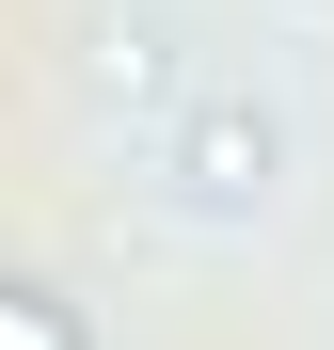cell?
Wrapping results in <instances>:
<instances>
[{
	"label": "cell",
	"mask_w": 334,
	"mask_h": 350,
	"mask_svg": "<svg viewBox=\"0 0 334 350\" xmlns=\"http://www.w3.org/2000/svg\"><path fill=\"white\" fill-rule=\"evenodd\" d=\"M0 350H80V319L48 303V286H16V271H0Z\"/></svg>",
	"instance_id": "2"
},
{
	"label": "cell",
	"mask_w": 334,
	"mask_h": 350,
	"mask_svg": "<svg viewBox=\"0 0 334 350\" xmlns=\"http://www.w3.org/2000/svg\"><path fill=\"white\" fill-rule=\"evenodd\" d=\"M270 159H287V144H270V111H207V128H191V191H207V207H255Z\"/></svg>",
	"instance_id": "1"
}]
</instances>
